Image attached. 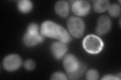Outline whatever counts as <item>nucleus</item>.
Segmentation results:
<instances>
[{"label": "nucleus", "mask_w": 121, "mask_h": 80, "mask_svg": "<svg viewBox=\"0 0 121 80\" xmlns=\"http://www.w3.org/2000/svg\"><path fill=\"white\" fill-rule=\"evenodd\" d=\"M40 34L43 36L57 39L65 44L69 43L71 41V37L67 30L51 21H44L41 24Z\"/></svg>", "instance_id": "obj_1"}, {"label": "nucleus", "mask_w": 121, "mask_h": 80, "mask_svg": "<svg viewBox=\"0 0 121 80\" xmlns=\"http://www.w3.org/2000/svg\"><path fill=\"white\" fill-rule=\"evenodd\" d=\"M63 63L69 79H78L85 70L84 65L81 64L76 57L72 54H68L65 56Z\"/></svg>", "instance_id": "obj_2"}, {"label": "nucleus", "mask_w": 121, "mask_h": 80, "mask_svg": "<svg viewBox=\"0 0 121 80\" xmlns=\"http://www.w3.org/2000/svg\"><path fill=\"white\" fill-rule=\"evenodd\" d=\"M82 44L85 50L91 54H97L100 53L104 46V42L100 38L94 35L86 36Z\"/></svg>", "instance_id": "obj_3"}, {"label": "nucleus", "mask_w": 121, "mask_h": 80, "mask_svg": "<svg viewBox=\"0 0 121 80\" xmlns=\"http://www.w3.org/2000/svg\"><path fill=\"white\" fill-rule=\"evenodd\" d=\"M68 29L71 35L76 38L81 37L85 31L84 22L77 17H71L67 21Z\"/></svg>", "instance_id": "obj_4"}, {"label": "nucleus", "mask_w": 121, "mask_h": 80, "mask_svg": "<svg viewBox=\"0 0 121 80\" xmlns=\"http://www.w3.org/2000/svg\"><path fill=\"white\" fill-rule=\"evenodd\" d=\"M22 64L21 57L17 54L8 55L4 59L3 66L5 69L9 72H13L18 70Z\"/></svg>", "instance_id": "obj_5"}, {"label": "nucleus", "mask_w": 121, "mask_h": 80, "mask_svg": "<svg viewBox=\"0 0 121 80\" xmlns=\"http://www.w3.org/2000/svg\"><path fill=\"white\" fill-rule=\"evenodd\" d=\"M71 8L75 15L79 17H83L89 14L91 9V6L87 1L78 0L73 2Z\"/></svg>", "instance_id": "obj_6"}, {"label": "nucleus", "mask_w": 121, "mask_h": 80, "mask_svg": "<svg viewBox=\"0 0 121 80\" xmlns=\"http://www.w3.org/2000/svg\"><path fill=\"white\" fill-rule=\"evenodd\" d=\"M43 36L39 32H31L26 31L23 37L24 45L28 47H32L43 43Z\"/></svg>", "instance_id": "obj_7"}, {"label": "nucleus", "mask_w": 121, "mask_h": 80, "mask_svg": "<svg viewBox=\"0 0 121 80\" xmlns=\"http://www.w3.org/2000/svg\"><path fill=\"white\" fill-rule=\"evenodd\" d=\"M112 22L108 16L103 15L97 21L96 33L98 36H103L107 34L111 29Z\"/></svg>", "instance_id": "obj_8"}, {"label": "nucleus", "mask_w": 121, "mask_h": 80, "mask_svg": "<svg viewBox=\"0 0 121 80\" xmlns=\"http://www.w3.org/2000/svg\"><path fill=\"white\" fill-rule=\"evenodd\" d=\"M51 51L52 55L57 60L61 59L68 51L66 44L60 42H55L51 46Z\"/></svg>", "instance_id": "obj_9"}, {"label": "nucleus", "mask_w": 121, "mask_h": 80, "mask_svg": "<svg viewBox=\"0 0 121 80\" xmlns=\"http://www.w3.org/2000/svg\"><path fill=\"white\" fill-rule=\"evenodd\" d=\"M55 10L56 13L60 17L62 18H66L69 14V4L66 1H58L55 4Z\"/></svg>", "instance_id": "obj_10"}, {"label": "nucleus", "mask_w": 121, "mask_h": 80, "mask_svg": "<svg viewBox=\"0 0 121 80\" xmlns=\"http://www.w3.org/2000/svg\"><path fill=\"white\" fill-rule=\"evenodd\" d=\"M109 5V2L107 0H96L94 1L93 7L96 12L101 13L107 11Z\"/></svg>", "instance_id": "obj_11"}, {"label": "nucleus", "mask_w": 121, "mask_h": 80, "mask_svg": "<svg viewBox=\"0 0 121 80\" xmlns=\"http://www.w3.org/2000/svg\"><path fill=\"white\" fill-rule=\"evenodd\" d=\"M33 7L32 3L29 0H20L17 4V8L20 12L28 13L31 11Z\"/></svg>", "instance_id": "obj_12"}, {"label": "nucleus", "mask_w": 121, "mask_h": 80, "mask_svg": "<svg viewBox=\"0 0 121 80\" xmlns=\"http://www.w3.org/2000/svg\"><path fill=\"white\" fill-rule=\"evenodd\" d=\"M108 10L109 15L112 17H117L121 14V7L117 4L109 5Z\"/></svg>", "instance_id": "obj_13"}, {"label": "nucleus", "mask_w": 121, "mask_h": 80, "mask_svg": "<svg viewBox=\"0 0 121 80\" xmlns=\"http://www.w3.org/2000/svg\"><path fill=\"white\" fill-rule=\"evenodd\" d=\"M99 78V73L97 70L91 69L86 73V79L89 80H95Z\"/></svg>", "instance_id": "obj_14"}, {"label": "nucleus", "mask_w": 121, "mask_h": 80, "mask_svg": "<svg viewBox=\"0 0 121 80\" xmlns=\"http://www.w3.org/2000/svg\"><path fill=\"white\" fill-rule=\"evenodd\" d=\"M52 80H67L68 79L67 76L62 72H56L54 73L51 76Z\"/></svg>", "instance_id": "obj_15"}, {"label": "nucleus", "mask_w": 121, "mask_h": 80, "mask_svg": "<svg viewBox=\"0 0 121 80\" xmlns=\"http://www.w3.org/2000/svg\"><path fill=\"white\" fill-rule=\"evenodd\" d=\"M24 67L25 69L28 71L33 70L35 67V63L32 60L28 59L26 60L24 63Z\"/></svg>", "instance_id": "obj_16"}, {"label": "nucleus", "mask_w": 121, "mask_h": 80, "mask_svg": "<svg viewBox=\"0 0 121 80\" xmlns=\"http://www.w3.org/2000/svg\"><path fill=\"white\" fill-rule=\"evenodd\" d=\"M121 78L119 77L118 76L113 75H107L104 76V77L101 78V80H120Z\"/></svg>", "instance_id": "obj_17"}]
</instances>
